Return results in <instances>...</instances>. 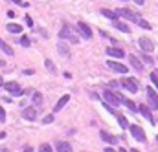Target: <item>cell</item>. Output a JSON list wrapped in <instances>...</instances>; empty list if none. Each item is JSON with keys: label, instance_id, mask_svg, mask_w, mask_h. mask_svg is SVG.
<instances>
[{"label": "cell", "instance_id": "3957f363", "mask_svg": "<svg viewBox=\"0 0 158 152\" xmlns=\"http://www.w3.org/2000/svg\"><path fill=\"white\" fill-rule=\"evenodd\" d=\"M59 37H61V39H68L70 42H73V44H77V42H79V39L73 35V29H70V26H68V24L62 26V29L59 31Z\"/></svg>", "mask_w": 158, "mask_h": 152}, {"label": "cell", "instance_id": "74e56055", "mask_svg": "<svg viewBox=\"0 0 158 152\" xmlns=\"http://www.w3.org/2000/svg\"><path fill=\"white\" fill-rule=\"evenodd\" d=\"M24 152H33V148H31V147H26V148H24Z\"/></svg>", "mask_w": 158, "mask_h": 152}, {"label": "cell", "instance_id": "7402d4cb", "mask_svg": "<svg viewBox=\"0 0 158 152\" xmlns=\"http://www.w3.org/2000/svg\"><path fill=\"white\" fill-rule=\"evenodd\" d=\"M57 48H59V51H61L65 57H68V55H70V50H68V46L65 44V42H59V44H57Z\"/></svg>", "mask_w": 158, "mask_h": 152}, {"label": "cell", "instance_id": "7a4b0ae2", "mask_svg": "<svg viewBox=\"0 0 158 152\" xmlns=\"http://www.w3.org/2000/svg\"><path fill=\"white\" fill-rule=\"evenodd\" d=\"M114 13L118 15V17H123V18L131 20V22H136V24H138V20H140V17L136 15L134 11H131V9H125V7H121V9H116Z\"/></svg>", "mask_w": 158, "mask_h": 152}, {"label": "cell", "instance_id": "4dcf8cb0", "mask_svg": "<svg viewBox=\"0 0 158 152\" xmlns=\"http://www.w3.org/2000/svg\"><path fill=\"white\" fill-rule=\"evenodd\" d=\"M20 44H22L24 48H28V46H29V39H28L26 35H22V37H20Z\"/></svg>", "mask_w": 158, "mask_h": 152}, {"label": "cell", "instance_id": "5bb4252c", "mask_svg": "<svg viewBox=\"0 0 158 152\" xmlns=\"http://www.w3.org/2000/svg\"><path fill=\"white\" fill-rule=\"evenodd\" d=\"M68 101H70V95H68V94H65V95H62L61 99L57 101V104L54 106V112H59V110H62V106H65Z\"/></svg>", "mask_w": 158, "mask_h": 152}, {"label": "cell", "instance_id": "d4e9b609", "mask_svg": "<svg viewBox=\"0 0 158 152\" xmlns=\"http://www.w3.org/2000/svg\"><path fill=\"white\" fill-rule=\"evenodd\" d=\"M43 103V94L40 92H35L33 94V104H40Z\"/></svg>", "mask_w": 158, "mask_h": 152}, {"label": "cell", "instance_id": "1f68e13d", "mask_svg": "<svg viewBox=\"0 0 158 152\" xmlns=\"http://www.w3.org/2000/svg\"><path fill=\"white\" fill-rule=\"evenodd\" d=\"M11 2L17 4V6H22V7H28V6H29L28 2H24V0H11Z\"/></svg>", "mask_w": 158, "mask_h": 152}, {"label": "cell", "instance_id": "52a82bcc", "mask_svg": "<svg viewBox=\"0 0 158 152\" xmlns=\"http://www.w3.org/2000/svg\"><path fill=\"white\" fill-rule=\"evenodd\" d=\"M129 130H131V134H132L134 139H138V141H142V143H145V139H147V137H145V132H143L138 125H131Z\"/></svg>", "mask_w": 158, "mask_h": 152}, {"label": "cell", "instance_id": "b9f144b4", "mask_svg": "<svg viewBox=\"0 0 158 152\" xmlns=\"http://www.w3.org/2000/svg\"><path fill=\"white\" fill-rule=\"evenodd\" d=\"M156 143H158V136H156Z\"/></svg>", "mask_w": 158, "mask_h": 152}, {"label": "cell", "instance_id": "e575fe53", "mask_svg": "<svg viewBox=\"0 0 158 152\" xmlns=\"http://www.w3.org/2000/svg\"><path fill=\"white\" fill-rule=\"evenodd\" d=\"M26 24H28V26H33V20H31V17H26Z\"/></svg>", "mask_w": 158, "mask_h": 152}, {"label": "cell", "instance_id": "4316f807", "mask_svg": "<svg viewBox=\"0 0 158 152\" xmlns=\"http://www.w3.org/2000/svg\"><path fill=\"white\" fill-rule=\"evenodd\" d=\"M142 61L145 62V64H153L154 61L151 59V55H149V53H143V55H142Z\"/></svg>", "mask_w": 158, "mask_h": 152}, {"label": "cell", "instance_id": "603a6c76", "mask_svg": "<svg viewBox=\"0 0 158 152\" xmlns=\"http://www.w3.org/2000/svg\"><path fill=\"white\" fill-rule=\"evenodd\" d=\"M123 103H125V106H127L131 112H136V110H138V104H136V103H132V101H127V99H123Z\"/></svg>", "mask_w": 158, "mask_h": 152}, {"label": "cell", "instance_id": "8992f818", "mask_svg": "<svg viewBox=\"0 0 158 152\" xmlns=\"http://www.w3.org/2000/svg\"><path fill=\"white\" fill-rule=\"evenodd\" d=\"M4 88L11 94V95H22L24 94V90L18 86V83H15V81H11V83H4Z\"/></svg>", "mask_w": 158, "mask_h": 152}, {"label": "cell", "instance_id": "30bf717a", "mask_svg": "<svg viewBox=\"0 0 158 152\" xmlns=\"http://www.w3.org/2000/svg\"><path fill=\"white\" fill-rule=\"evenodd\" d=\"M22 117L28 119V121H33V119L37 117V108H35V106H28V108H24V110H22Z\"/></svg>", "mask_w": 158, "mask_h": 152}, {"label": "cell", "instance_id": "f35d334b", "mask_svg": "<svg viewBox=\"0 0 158 152\" xmlns=\"http://www.w3.org/2000/svg\"><path fill=\"white\" fill-rule=\"evenodd\" d=\"M4 86V79H2V75H0V88Z\"/></svg>", "mask_w": 158, "mask_h": 152}, {"label": "cell", "instance_id": "d6a6232c", "mask_svg": "<svg viewBox=\"0 0 158 152\" xmlns=\"http://www.w3.org/2000/svg\"><path fill=\"white\" fill-rule=\"evenodd\" d=\"M51 121H54V115H51V114H50V115H46V117L43 119V123H44V125H50Z\"/></svg>", "mask_w": 158, "mask_h": 152}, {"label": "cell", "instance_id": "60d3db41", "mask_svg": "<svg viewBox=\"0 0 158 152\" xmlns=\"http://www.w3.org/2000/svg\"><path fill=\"white\" fill-rule=\"evenodd\" d=\"M131 152H138V150H136V148H131Z\"/></svg>", "mask_w": 158, "mask_h": 152}, {"label": "cell", "instance_id": "277c9868", "mask_svg": "<svg viewBox=\"0 0 158 152\" xmlns=\"http://www.w3.org/2000/svg\"><path fill=\"white\" fill-rule=\"evenodd\" d=\"M138 44H140V48H142L143 53H151V51L154 50L153 40H151V39H147V37H140V39H138Z\"/></svg>", "mask_w": 158, "mask_h": 152}, {"label": "cell", "instance_id": "8fae6325", "mask_svg": "<svg viewBox=\"0 0 158 152\" xmlns=\"http://www.w3.org/2000/svg\"><path fill=\"white\" fill-rule=\"evenodd\" d=\"M138 110L142 112V115H143L145 119H149L151 125H154V117H153V114H151V108H149V106H147V104H140Z\"/></svg>", "mask_w": 158, "mask_h": 152}, {"label": "cell", "instance_id": "7bdbcfd3", "mask_svg": "<svg viewBox=\"0 0 158 152\" xmlns=\"http://www.w3.org/2000/svg\"><path fill=\"white\" fill-rule=\"evenodd\" d=\"M156 72H158V70H156Z\"/></svg>", "mask_w": 158, "mask_h": 152}, {"label": "cell", "instance_id": "9c48e42d", "mask_svg": "<svg viewBox=\"0 0 158 152\" xmlns=\"http://www.w3.org/2000/svg\"><path fill=\"white\" fill-rule=\"evenodd\" d=\"M107 66H109L110 70H114V72H118V73H127V72H129L127 66H123L121 62H116V61H107Z\"/></svg>", "mask_w": 158, "mask_h": 152}, {"label": "cell", "instance_id": "d590c367", "mask_svg": "<svg viewBox=\"0 0 158 152\" xmlns=\"http://www.w3.org/2000/svg\"><path fill=\"white\" fill-rule=\"evenodd\" d=\"M132 2H136L138 6H142V4H143V0H132Z\"/></svg>", "mask_w": 158, "mask_h": 152}, {"label": "cell", "instance_id": "7c38bea8", "mask_svg": "<svg viewBox=\"0 0 158 152\" xmlns=\"http://www.w3.org/2000/svg\"><path fill=\"white\" fill-rule=\"evenodd\" d=\"M77 28H79V31H81V35L85 37V39H92V29H90V26L87 24V22H81L77 24Z\"/></svg>", "mask_w": 158, "mask_h": 152}, {"label": "cell", "instance_id": "ffe728a7", "mask_svg": "<svg viewBox=\"0 0 158 152\" xmlns=\"http://www.w3.org/2000/svg\"><path fill=\"white\" fill-rule=\"evenodd\" d=\"M6 29L9 31V33H20V31H22V28H20L18 24H13V22H11V24H7Z\"/></svg>", "mask_w": 158, "mask_h": 152}, {"label": "cell", "instance_id": "6da1fadb", "mask_svg": "<svg viewBox=\"0 0 158 152\" xmlns=\"http://www.w3.org/2000/svg\"><path fill=\"white\" fill-rule=\"evenodd\" d=\"M103 97H105V101H107V104H116V106H118L120 103H123V97L120 94L112 92V90H105L103 92Z\"/></svg>", "mask_w": 158, "mask_h": 152}, {"label": "cell", "instance_id": "83f0119b", "mask_svg": "<svg viewBox=\"0 0 158 152\" xmlns=\"http://www.w3.org/2000/svg\"><path fill=\"white\" fill-rule=\"evenodd\" d=\"M138 26H142L143 29H151V24L147 22V20H143V18H140V20H138Z\"/></svg>", "mask_w": 158, "mask_h": 152}, {"label": "cell", "instance_id": "4fadbf2b", "mask_svg": "<svg viewBox=\"0 0 158 152\" xmlns=\"http://www.w3.org/2000/svg\"><path fill=\"white\" fill-rule=\"evenodd\" d=\"M107 53L110 57H116V59H121L125 53H123V50H120V48H114V46H109L107 48Z\"/></svg>", "mask_w": 158, "mask_h": 152}, {"label": "cell", "instance_id": "44dd1931", "mask_svg": "<svg viewBox=\"0 0 158 152\" xmlns=\"http://www.w3.org/2000/svg\"><path fill=\"white\" fill-rule=\"evenodd\" d=\"M101 15L110 18V20H118V15H116L114 11H110V9H101Z\"/></svg>", "mask_w": 158, "mask_h": 152}, {"label": "cell", "instance_id": "f546056e", "mask_svg": "<svg viewBox=\"0 0 158 152\" xmlns=\"http://www.w3.org/2000/svg\"><path fill=\"white\" fill-rule=\"evenodd\" d=\"M44 66H46L50 72H55V66H54V62H51L50 59H46V61H44Z\"/></svg>", "mask_w": 158, "mask_h": 152}, {"label": "cell", "instance_id": "e0dca14e", "mask_svg": "<svg viewBox=\"0 0 158 152\" xmlns=\"http://www.w3.org/2000/svg\"><path fill=\"white\" fill-rule=\"evenodd\" d=\"M114 26H116V29H120V31H123V33H129V26L125 24V22H121V20H114Z\"/></svg>", "mask_w": 158, "mask_h": 152}, {"label": "cell", "instance_id": "2e32d148", "mask_svg": "<svg viewBox=\"0 0 158 152\" xmlns=\"http://www.w3.org/2000/svg\"><path fill=\"white\" fill-rule=\"evenodd\" d=\"M0 50H2V51L6 53V55H13V48L9 46L7 42H4L2 39H0Z\"/></svg>", "mask_w": 158, "mask_h": 152}, {"label": "cell", "instance_id": "ba28073f", "mask_svg": "<svg viewBox=\"0 0 158 152\" xmlns=\"http://www.w3.org/2000/svg\"><path fill=\"white\" fill-rule=\"evenodd\" d=\"M121 86H123L125 90H129L131 94H136V92H138V83H136L134 79H129V77L121 79Z\"/></svg>", "mask_w": 158, "mask_h": 152}, {"label": "cell", "instance_id": "8d00e7d4", "mask_svg": "<svg viewBox=\"0 0 158 152\" xmlns=\"http://www.w3.org/2000/svg\"><path fill=\"white\" fill-rule=\"evenodd\" d=\"M105 152H116L114 148H110V147H107V148H105Z\"/></svg>", "mask_w": 158, "mask_h": 152}, {"label": "cell", "instance_id": "cb8c5ba5", "mask_svg": "<svg viewBox=\"0 0 158 152\" xmlns=\"http://www.w3.org/2000/svg\"><path fill=\"white\" fill-rule=\"evenodd\" d=\"M118 123H120V126H121V128H129V123H127V119H125L121 114H118Z\"/></svg>", "mask_w": 158, "mask_h": 152}, {"label": "cell", "instance_id": "484cf974", "mask_svg": "<svg viewBox=\"0 0 158 152\" xmlns=\"http://www.w3.org/2000/svg\"><path fill=\"white\" fill-rule=\"evenodd\" d=\"M39 152H54V148H51L48 143H43V145L39 147Z\"/></svg>", "mask_w": 158, "mask_h": 152}, {"label": "cell", "instance_id": "5b68a950", "mask_svg": "<svg viewBox=\"0 0 158 152\" xmlns=\"http://www.w3.org/2000/svg\"><path fill=\"white\" fill-rule=\"evenodd\" d=\"M147 90V101H149V108H158V94L154 88H145Z\"/></svg>", "mask_w": 158, "mask_h": 152}, {"label": "cell", "instance_id": "f1b7e54d", "mask_svg": "<svg viewBox=\"0 0 158 152\" xmlns=\"http://www.w3.org/2000/svg\"><path fill=\"white\" fill-rule=\"evenodd\" d=\"M151 81L154 83V86L158 88V72H156V70H154V72H151Z\"/></svg>", "mask_w": 158, "mask_h": 152}, {"label": "cell", "instance_id": "836d02e7", "mask_svg": "<svg viewBox=\"0 0 158 152\" xmlns=\"http://www.w3.org/2000/svg\"><path fill=\"white\" fill-rule=\"evenodd\" d=\"M4 121H6V110L0 106V123H4Z\"/></svg>", "mask_w": 158, "mask_h": 152}, {"label": "cell", "instance_id": "ab89813d", "mask_svg": "<svg viewBox=\"0 0 158 152\" xmlns=\"http://www.w3.org/2000/svg\"><path fill=\"white\" fill-rule=\"evenodd\" d=\"M120 152H127V150H125V148H120Z\"/></svg>", "mask_w": 158, "mask_h": 152}, {"label": "cell", "instance_id": "d6986e66", "mask_svg": "<svg viewBox=\"0 0 158 152\" xmlns=\"http://www.w3.org/2000/svg\"><path fill=\"white\" fill-rule=\"evenodd\" d=\"M129 61H131V66H132V68H136V70H142V68H143V64L140 62V59H138V57L131 55V57H129Z\"/></svg>", "mask_w": 158, "mask_h": 152}, {"label": "cell", "instance_id": "9a60e30c", "mask_svg": "<svg viewBox=\"0 0 158 152\" xmlns=\"http://www.w3.org/2000/svg\"><path fill=\"white\" fill-rule=\"evenodd\" d=\"M99 136H101L103 141H107V143H110V145H116V143H118V137L112 136V134H109V132H101Z\"/></svg>", "mask_w": 158, "mask_h": 152}, {"label": "cell", "instance_id": "ac0fdd59", "mask_svg": "<svg viewBox=\"0 0 158 152\" xmlns=\"http://www.w3.org/2000/svg\"><path fill=\"white\" fill-rule=\"evenodd\" d=\"M57 152H72V147L66 143V141H59L57 143Z\"/></svg>", "mask_w": 158, "mask_h": 152}]
</instances>
